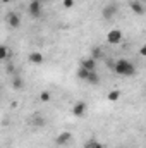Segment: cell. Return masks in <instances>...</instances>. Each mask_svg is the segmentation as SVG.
Instances as JSON below:
<instances>
[{"mask_svg":"<svg viewBox=\"0 0 146 148\" xmlns=\"http://www.w3.org/2000/svg\"><path fill=\"white\" fill-rule=\"evenodd\" d=\"M115 74H119V76H126V77H131V76H134L136 74V67H134V64L132 62H129V60H126V59H119L117 62H115Z\"/></svg>","mask_w":146,"mask_h":148,"instance_id":"1","label":"cell"},{"mask_svg":"<svg viewBox=\"0 0 146 148\" xmlns=\"http://www.w3.org/2000/svg\"><path fill=\"white\" fill-rule=\"evenodd\" d=\"M107 41H108L110 45H119L122 41V31L120 29H112L107 35Z\"/></svg>","mask_w":146,"mask_h":148,"instance_id":"2","label":"cell"},{"mask_svg":"<svg viewBox=\"0 0 146 148\" xmlns=\"http://www.w3.org/2000/svg\"><path fill=\"white\" fill-rule=\"evenodd\" d=\"M86 110H88V105H86V102H76L72 107V114L76 115V117H84V114H86Z\"/></svg>","mask_w":146,"mask_h":148,"instance_id":"3","label":"cell"},{"mask_svg":"<svg viewBox=\"0 0 146 148\" xmlns=\"http://www.w3.org/2000/svg\"><path fill=\"white\" fill-rule=\"evenodd\" d=\"M71 140H72V134L65 131V133H62V134H59V136L55 138V143H57L59 147H64V145H67Z\"/></svg>","mask_w":146,"mask_h":148,"instance_id":"4","label":"cell"},{"mask_svg":"<svg viewBox=\"0 0 146 148\" xmlns=\"http://www.w3.org/2000/svg\"><path fill=\"white\" fill-rule=\"evenodd\" d=\"M29 14H31L33 17H40V16H41V3H40L38 0H33V2L29 3Z\"/></svg>","mask_w":146,"mask_h":148,"instance_id":"5","label":"cell"},{"mask_svg":"<svg viewBox=\"0 0 146 148\" xmlns=\"http://www.w3.org/2000/svg\"><path fill=\"white\" fill-rule=\"evenodd\" d=\"M117 9H119V7H117L115 3H108V5L103 9V17H105V19H112V17L117 14Z\"/></svg>","mask_w":146,"mask_h":148,"instance_id":"6","label":"cell"},{"mask_svg":"<svg viewBox=\"0 0 146 148\" xmlns=\"http://www.w3.org/2000/svg\"><path fill=\"white\" fill-rule=\"evenodd\" d=\"M81 67L88 69V71H95L96 69V60L93 57H88V59H83L81 60Z\"/></svg>","mask_w":146,"mask_h":148,"instance_id":"7","label":"cell"},{"mask_svg":"<svg viewBox=\"0 0 146 148\" xmlns=\"http://www.w3.org/2000/svg\"><path fill=\"white\" fill-rule=\"evenodd\" d=\"M28 59H29V62H31V64H43V60H45V57H43V53H41V52H33V53H29V57H28Z\"/></svg>","mask_w":146,"mask_h":148,"instance_id":"8","label":"cell"},{"mask_svg":"<svg viewBox=\"0 0 146 148\" xmlns=\"http://www.w3.org/2000/svg\"><path fill=\"white\" fill-rule=\"evenodd\" d=\"M7 23H9L10 28H17V26L21 24V19H19L17 14H9V16H7Z\"/></svg>","mask_w":146,"mask_h":148,"instance_id":"9","label":"cell"},{"mask_svg":"<svg viewBox=\"0 0 146 148\" xmlns=\"http://www.w3.org/2000/svg\"><path fill=\"white\" fill-rule=\"evenodd\" d=\"M131 9H132V12H134V14H138V16H141V14L145 12L143 3H141V2H138V0H134V2L131 3Z\"/></svg>","mask_w":146,"mask_h":148,"instance_id":"10","label":"cell"},{"mask_svg":"<svg viewBox=\"0 0 146 148\" xmlns=\"http://www.w3.org/2000/svg\"><path fill=\"white\" fill-rule=\"evenodd\" d=\"M107 98H108V102H117L120 98V91L119 90H112L108 95H107Z\"/></svg>","mask_w":146,"mask_h":148,"instance_id":"11","label":"cell"},{"mask_svg":"<svg viewBox=\"0 0 146 148\" xmlns=\"http://www.w3.org/2000/svg\"><path fill=\"white\" fill-rule=\"evenodd\" d=\"M86 81H88V83H91V84H98V83H100V77H98V74L95 73V71H91Z\"/></svg>","mask_w":146,"mask_h":148,"instance_id":"12","label":"cell"},{"mask_svg":"<svg viewBox=\"0 0 146 148\" xmlns=\"http://www.w3.org/2000/svg\"><path fill=\"white\" fill-rule=\"evenodd\" d=\"M12 88H14V90H23V79H21L19 76H14V79H12Z\"/></svg>","mask_w":146,"mask_h":148,"instance_id":"13","label":"cell"},{"mask_svg":"<svg viewBox=\"0 0 146 148\" xmlns=\"http://www.w3.org/2000/svg\"><path fill=\"white\" fill-rule=\"evenodd\" d=\"M84 148H105L102 143H98V141H95V140H89L86 145H84Z\"/></svg>","mask_w":146,"mask_h":148,"instance_id":"14","label":"cell"},{"mask_svg":"<svg viewBox=\"0 0 146 148\" xmlns=\"http://www.w3.org/2000/svg\"><path fill=\"white\" fill-rule=\"evenodd\" d=\"M91 71H88V69H84V67H81L79 71H77V77L79 79H88V76H89Z\"/></svg>","mask_w":146,"mask_h":148,"instance_id":"15","label":"cell"},{"mask_svg":"<svg viewBox=\"0 0 146 148\" xmlns=\"http://www.w3.org/2000/svg\"><path fill=\"white\" fill-rule=\"evenodd\" d=\"M7 55H9V50L5 45H2L0 47V60H7Z\"/></svg>","mask_w":146,"mask_h":148,"instance_id":"16","label":"cell"},{"mask_svg":"<svg viewBox=\"0 0 146 148\" xmlns=\"http://www.w3.org/2000/svg\"><path fill=\"white\" fill-rule=\"evenodd\" d=\"M91 57H93V59H95V60H98V59H100V57H102V50H100V48H98V47H95V48H93V50H91Z\"/></svg>","mask_w":146,"mask_h":148,"instance_id":"17","label":"cell"},{"mask_svg":"<svg viewBox=\"0 0 146 148\" xmlns=\"http://www.w3.org/2000/svg\"><path fill=\"white\" fill-rule=\"evenodd\" d=\"M40 100L41 102H50V93L48 91H41L40 93Z\"/></svg>","mask_w":146,"mask_h":148,"instance_id":"18","label":"cell"},{"mask_svg":"<svg viewBox=\"0 0 146 148\" xmlns=\"http://www.w3.org/2000/svg\"><path fill=\"white\" fill-rule=\"evenodd\" d=\"M72 5H74V0H64V7L65 9H71Z\"/></svg>","mask_w":146,"mask_h":148,"instance_id":"19","label":"cell"},{"mask_svg":"<svg viewBox=\"0 0 146 148\" xmlns=\"http://www.w3.org/2000/svg\"><path fill=\"white\" fill-rule=\"evenodd\" d=\"M139 55H141V57H146V45H143V47L139 48Z\"/></svg>","mask_w":146,"mask_h":148,"instance_id":"20","label":"cell"},{"mask_svg":"<svg viewBox=\"0 0 146 148\" xmlns=\"http://www.w3.org/2000/svg\"><path fill=\"white\" fill-rule=\"evenodd\" d=\"M2 2H3V3H7V2H10V0H2Z\"/></svg>","mask_w":146,"mask_h":148,"instance_id":"21","label":"cell"},{"mask_svg":"<svg viewBox=\"0 0 146 148\" xmlns=\"http://www.w3.org/2000/svg\"><path fill=\"white\" fill-rule=\"evenodd\" d=\"M138 2H141V3H145V2H146V0H138Z\"/></svg>","mask_w":146,"mask_h":148,"instance_id":"22","label":"cell"}]
</instances>
